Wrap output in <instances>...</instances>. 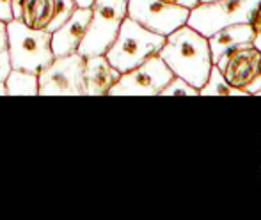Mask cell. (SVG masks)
<instances>
[{"mask_svg": "<svg viewBox=\"0 0 261 220\" xmlns=\"http://www.w3.org/2000/svg\"><path fill=\"white\" fill-rule=\"evenodd\" d=\"M75 9H76V4L73 2V0H55V13H54V18H52V21H50L48 29H46V32L52 34L54 31H57V29L75 13Z\"/></svg>", "mask_w": 261, "mask_h": 220, "instance_id": "obj_17", "label": "cell"}, {"mask_svg": "<svg viewBox=\"0 0 261 220\" xmlns=\"http://www.w3.org/2000/svg\"><path fill=\"white\" fill-rule=\"evenodd\" d=\"M0 20L2 21H11L13 14H11V0H0Z\"/></svg>", "mask_w": 261, "mask_h": 220, "instance_id": "obj_21", "label": "cell"}, {"mask_svg": "<svg viewBox=\"0 0 261 220\" xmlns=\"http://www.w3.org/2000/svg\"><path fill=\"white\" fill-rule=\"evenodd\" d=\"M167 4H174V6H181V7H187V9H194L201 0H164Z\"/></svg>", "mask_w": 261, "mask_h": 220, "instance_id": "obj_23", "label": "cell"}, {"mask_svg": "<svg viewBox=\"0 0 261 220\" xmlns=\"http://www.w3.org/2000/svg\"><path fill=\"white\" fill-rule=\"evenodd\" d=\"M259 61L261 53L252 46V43H247V45H238L226 50L217 59L215 66L224 73L231 86L245 91L258 69Z\"/></svg>", "mask_w": 261, "mask_h": 220, "instance_id": "obj_9", "label": "cell"}, {"mask_svg": "<svg viewBox=\"0 0 261 220\" xmlns=\"http://www.w3.org/2000/svg\"><path fill=\"white\" fill-rule=\"evenodd\" d=\"M252 27H254V41H252V46L261 53V9H258L254 20H252Z\"/></svg>", "mask_w": 261, "mask_h": 220, "instance_id": "obj_20", "label": "cell"}, {"mask_svg": "<svg viewBox=\"0 0 261 220\" xmlns=\"http://www.w3.org/2000/svg\"><path fill=\"white\" fill-rule=\"evenodd\" d=\"M91 25L79 53L84 57L105 55L114 43L123 20L128 16V0H94Z\"/></svg>", "mask_w": 261, "mask_h": 220, "instance_id": "obj_5", "label": "cell"}, {"mask_svg": "<svg viewBox=\"0 0 261 220\" xmlns=\"http://www.w3.org/2000/svg\"><path fill=\"white\" fill-rule=\"evenodd\" d=\"M259 9H261V4H259Z\"/></svg>", "mask_w": 261, "mask_h": 220, "instance_id": "obj_28", "label": "cell"}, {"mask_svg": "<svg viewBox=\"0 0 261 220\" xmlns=\"http://www.w3.org/2000/svg\"><path fill=\"white\" fill-rule=\"evenodd\" d=\"M261 0H213L199 2L190 9L187 25L196 29L204 38L219 29L234 23H252Z\"/></svg>", "mask_w": 261, "mask_h": 220, "instance_id": "obj_4", "label": "cell"}, {"mask_svg": "<svg viewBox=\"0 0 261 220\" xmlns=\"http://www.w3.org/2000/svg\"><path fill=\"white\" fill-rule=\"evenodd\" d=\"M86 57L79 52L55 57L38 75L39 96H86Z\"/></svg>", "mask_w": 261, "mask_h": 220, "instance_id": "obj_6", "label": "cell"}, {"mask_svg": "<svg viewBox=\"0 0 261 220\" xmlns=\"http://www.w3.org/2000/svg\"><path fill=\"white\" fill-rule=\"evenodd\" d=\"M0 50H7V23L0 20Z\"/></svg>", "mask_w": 261, "mask_h": 220, "instance_id": "obj_24", "label": "cell"}, {"mask_svg": "<svg viewBox=\"0 0 261 220\" xmlns=\"http://www.w3.org/2000/svg\"><path fill=\"white\" fill-rule=\"evenodd\" d=\"M23 6H25V0H11V14H13V20H21Z\"/></svg>", "mask_w": 261, "mask_h": 220, "instance_id": "obj_22", "label": "cell"}, {"mask_svg": "<svg viewBox=\"0 0 261 220\" xmlns=\"http://www.w3.org/2000/svg\"><path fill=\"white\" fill-rule=\"evenodd\" d=\"M174 76L160 55L146 59L137 68L121 73L109 96H158L160 91Z\"/></svg>", "mask_w": 261, "mask_h": 220, "instance_id": "obj_7", "label": "cell"}, {"mask_svg": "<svg viewBox=\"0 0 261 220\" xmlns=\"http://www.w3.org/2000/svg\"><path fill=\"white\" fill-rule=\"evenodd\" d=\"M11 59H9V52L7 50H0V80L6 82L7 75L11 73Z\"/></svg>", "mask_w": 261, "mask_h": 220, "instance_id": "obj_19", "label": "cell"}, {"mask_svg": "<svg viewBox=\"0 0 261 220\" xmlns=\"http://www.w3.org/2000/svg\"><path fill=\"white\" fill-rule=\"evenodd\" d=\"M76 4V7H93L94 0H73Z\"/></svg>", "mask_w": 261, "mask_h": 220, "instance_id": "obj_25", "label": "cell"}, {"mask_svg": "<svg viewBox=\"0 0 261 220\" xmlns=\"http://www.w3.org/2000/svg\"><path fill=\"white\" fill-rule=\"evenodd\" d=\"M158 96H199V89L179 76H172L169 84L160 91Z\"/></svg>", "mask_w": 261, "mask_h": 220, "instance_id": "obj_16", "label": "cell"}, {"mask_svg": "<svg viewBox=\"0 0 261 220\" xmlns=\"http://www.w3.org/2000/svg\"><path fill=\"white\" fill-rule=\"evenodd\" d=\"M252 41H254V27H252V23H234L219 29L212 36H208V45L210 52H212L213 64L226 50L238 45H247V43Z\"/></svg>", "mask_w": 261, "mask_h": 220, "instance_id": "obj_12", "label": "cell"}, {"mask_svg": "<svg viewBox=\"0 0 261 220\" xmlns=\"http://www.w3.org/2000/svg\"><path fill=\"white\" fill-rule=\"evenodd\" d=\"M201 2H213V0H201Z\"/></svg>", "mask_w": 261, "mask_h": 220, "instance_id": "obj_27", "label": "cell"}, {"mask_svg": "<svg viewBox=\"0 0 261 220\" xmlns=\"http://www.w3.org/2000/svg\"><path fill=\"white\" fill-rule=\"evenodd\" d=\"M55 13V0H25L21 20L27 27L46 31Z\"/></svg>", "mask_w": 261, "mask_h": 220, "instance_id": "obj_13", "label": "cell"}, {"mask_svg": "<svg viewBox=\"0 0 261 220\" xmlns=\"http://www.w3.org/2000/svg\"><path fill=\"white\" fill-rule=\"evenodd\" d=\"M7 52L11 68L39 73L52 64V34L46 31L31 29L20 20L7 21Z\"/></svg>", "mask_w": 261, "mask_h": 220, "instance_id": "obj_3", "label": "cell"}, {"mask_svg": "<svg viewBox=\"0 0 261 220\" xmlns=\"http://www.w3.org/2000/svg\"><path fill=\"white\" fill-rule=\"evenodd\" d=\"M199 96H249V94L244 89L231 86L224 76V73L213 64L206 82L199 89Z\"/></svg>", "mask_w": 261, "mask_h": 220, "instance_id": "obj_15", "label": "cell"}, {"mask_svg": "<svg viewBox=\"0 0 261 220\" xmlns=\"http://www.w3.org/2000/svg\"><path fill=\"white\" fill-rule=\"evenodd\" d=\"M258 96H261V93H259V94H258Z\"/></svg>", "mask_w": 261, "mask_h": 220, "instance_id": "obj_29", "label": "cell"}, {"mask_svg": "<svg viewBox=\"0 0 261 220\" xmlns=\"http://www.w3.org/2000/svg\"><path fill=\"white\" fill-rule=\"evenodd\" d=\"M0 96H7V87H6V82L0 80Z\"/></svg>", "mask_w": 261, "mask_h": 220, "instance_id": "obj_26", "label": "cell"}, {"mask_svg": "<svg viewBox=\"0 0 261 220\" xmlns=\"http://www.w3.org/2000/svg\"><path fill=\"white\" fill-rule=\"evenodd\" d=\"M158 55L176 76L197 89L204 86L213 68L208 38L187 23L165 36V43Z\"/></svg>", "mask_w": 261, "mask_h": 220, "instance_id": "obj_1", "label": "cell"}, {"mask_svg": "<svg viewBox=\"0 0 261 220\" xmlns=\"http://www.w3.org/2000/svg\"><path fill=\"white\" fill-rule=\"evenodd\" d=\"M7 96H39V80L36 73L11 69L6 78Z\"/></svg>", "mask_w": 261, "mask_h": 220, "instance_id": "obj_14", "label": "cell"}, {"mask_svg": "<svg viewBox=\"0 0 261 220\" xmlns=\"http://www.w3.org/2000/svg\"><path fill=\"white\" fill-rule=\"evenodd\" d=\"M165 43V36L148 31L132 18H124L114 43L105 52V57L119 73L137 68L146 59L158 55Z\"/></svg>", "mask_w": 261, "mask_h": 220, "instance_id": "obj_2", "label": "cell"}, {"mask_svg": "<svg viewBox=\"0 0 261 220\" xmlns=\"http://www.w3.org/2000/svg\"><path fill=\"white\" fill-rule=\"evenodd\" d=\"M121 73L109 62L105 55L86 57L84 80H86V96H109L114 84L119 80Z\"/></svg>", "mask_w": 261, "mask_h": 220, "instance_id": "obj_11", "label": "cell"}, {"mask_svg": "<svg viewBox=\"0 0 261 220\" xmlns=\"http://www.w3.org/2000/svg\"><path fill=\"white\" fill-rule=\"evenodd\" d=\"M190 9L164 0H128V18L148 31L169 36L187 23Z\"/></svg>", "mask_w": 261, "mask_h": 220, "instance_id": "obj_8", "label": "cell"}, {"mask_svg": "<svg viewBox=\"0 0 261 220\" xmlns=\"http://www.w3.org/2000/svg\"><path fill=\"white\" fill-rule=\"evenodd\" d=\"M91 7H76L75 13L52 32V52L55 57L79 52L91 25Z\"/></svg>", "mask_w": 261, "mask_h": 220, "instance_id": "obj_10", "label": "cell"}, {"mask_svg": "<svg viewBox=\"0 0 261 220\" xmlns=\"http://www.w3.org/2000/svg\"><path fill=\"white\" fill-rule=\"evenodd\" d=\"M245 93H247L249 96H258L261 93V61H259V66H258V69H256L254 76H252V80L249 82V86L245 87Z\"/></svg>", "mask_w": 261, "mask_h": 220, "instance_id": "obj_18", "label": "cell"}]
</instances>
